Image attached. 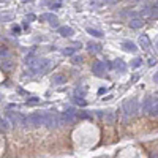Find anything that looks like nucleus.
Listing matches in <instances>:
<instances>
[{
	"label": "nucleus",
	"instance_id": "obj_1",
	"mask_svg": "<svg viewBox=\"0 0 158 158\" xmlns=\"http://www.w3.org/2000/svg\"><path fill=\"white\" fill-rule=\"evenodd\" d=\"M27 63H29V74H40L48 68L49 60L48 59H33V60H27Z\"/></svg>",
	"mask_w": 158,
	"mask_h": 158
},
{
	"label": "nucleus",
	"instance_id": "obj_2",
	"mask_svg": "<svg viewBox=\"0 0 158 158\" xmlns=\"http://www.w3.org/2000/svg\"><path fill=\"white\" fill-rule=\"evenodd\" d=\"M122 111H123V122H128L130 118L136 114V111H138V100L136 98L127 100L122 104Z\"/></svg>",
	"mask_w": 158,
	"mask_h": 158
},
{
	"label": "nucleus",
	"instance_id": "obj_3",
	"mask_svg": "<svg viewBox=\"0 0 158 158\" xmlns=\"http://www.w3.org/2000/svg\"><path fill=\"white\" fill-rule=\"evenodd\" d=\"M6 118L10 120V123H13V125H24V127H27V117L19 114V112L6 111Z\"/></svg>",
	"mask_w": 158,
	"mask_h": 158
},
{
	"label": "nucleus",
	"instance_id": "obj_4",
	"mask_svg": "<svg viewBox=\"0 0 158 158\" xmlns=\"http://www.w3.org/2000/svg\"><path fill=\"white\" fill-rule=\"evenodd\" d=\"M44 125V114L41 112H35V114H30L27 117V127H41Z\"/></svg>",
	"mask_w": 158,
	"mask_h": 158
},
{
	"label": "nucleus",
	"instance_id": "obj_5",
	"mask_svg": "<svg viewBox=\"0 0 158 158\" xmlns=\"http://www.w3.org/2000/svg\"><path fill=\"white\" fill-rule=\"evenodd\" d=\"M60 114H44V127L48 128H57L60 127Z\"/></svg>",
	"mask_w": 158,
	"mask_h": 158
},
{
	"label": "nucleus",
	"instance_id": "obj_6",
	"mask_svg": "<svg viewBox=\"0 0 158 158\" xmlns=\"http://www.w3.org/2000/svg\"><path fill=\"white\" fill-rule=\"evenodd\" d=\"M155 101H156V100H155L153 97L144 98V101H142V104H141V112H142V114H149V111H150V108L153 106Z\"/></svg>",
	"mask_w": 158,
	"mask_h": 158
},
{
	"label": "nucleus",
	"instance_id": "obj_7",
	"mask_svg": "<svg viewBox=\"0 0 158 158\" xmlns=\"http://www.w3.org/2000/svg\"><path fill=\"white\" fill-rule=\"evenodd\" d=\"M92 71H94L97 76H103L104 73H106V65H104V62H95L94 67H92Z\"/></svg>",
	"mask_w": 158,
	"mask_h": 158
},
{
	"label": "nucleus",
	"instance_id": "obj_8",
	"mask_svg": "<svg viewBox=\"0 0 158 158\" xmlns=\"http://www.w3.org/2000/svg\"><path fill=\"white\" fill-rule=\"evenodd\" d=\"M112 68H115L117 73H125V71H127V63H125L122 59H117V60H114V63H112Z\"/></svg>",
	"mask_w": 158,
	"mask_h": 158
},
{
	"label": "nucleus",
	"instance_id": "obj_9",
	"mask_svg": "<svg viewBox=\"0 0 158 158\" xmlns=\"http://www.w3.org/2000/svg\"><path fill=\"white\" fill-rule=\"evenodd\" d=\"M40 19H41V21H49L52 27H57V16L52 15V13H46V15H43Z\"/></svg>",
	"mask_w": 158,
	"mask_h": 158
},
{
	"label": "nucleus",
	"instance_id": "obj_10",
	"mask_svg": "<svg viewBox=\"0 0 158 158\" xmlns=\"http://www.w3.org/2000/svg\"><path fill=\"white\" fill-rule=\"evenodd\" d=\"M122 48H123V51L131 52V54H136V52H138V46L135 43H131V41H123L122 43Z\"/></svg>",
	"mask_w": 158,
	"mask_h": 158
},
{
	"label": "nucleus",
	"instance_id": "obj_11",
	"mask_svg": "<svg viewBox=\"0 0 158 158\" xmlns=\"http://www.w3.org/2000/svg\"><path fill=\"white\" fill-rule=\"evenodd\" d=\"M139 46H141L144 51L150 49V40H149L147 35H141V36H139Z\"/></svg>",
	"mask_w": 158,
	"mask_h": 158
},
{
	"label": "nucleus",
	"instance_id": "obj_12",
	"mask_svg": "<svg viewBox=\"0 0 158 158\" xmlns=\"http://www.w3.org/2000/svg\"><path fill=\"white\" fill-rule=\"evenodd\" d=\"M128 25H130L131 29H141L142 25H144V19H141V18H133V19H130Z\"/></svg>",
	"mask_w": 158,
	"mask_h": 158
},
{
	"label": "nucleus",
	"instance_id": "obj_13",
	"mask_svg": "<svg viewBox=\"0 0 158 158\" xmlns=\"http://www.w3.org/2000/svg\"><path fill=\"white\" fill-rule=\"evenodd\" d=\"M67 82V77H65L63 74H56L54 77H52V84L54 85H62Z\"/></svg>",
	"mask_w": 158,
	"mask_h": 158
},
{
	"label": "nucleus",
	"instance_id": "obj_14",
	"mask_svg": "<svg viewBox=\"0 0 158 158\" xmlns=\"http://www.w3.org/2000/svg\"><path fill=\"white\" fill-rule=\"evenodd\" d=\"M57 30H59V33H60L62 36H71V35L74 33L73 29H71V27H67V25H65V27H59Z\"/></svg>",
	"mask_w": 158,
	"mask_h": 158
},
{
	"label": "nucleus",
	"instance_id": "obj_15",
	"mask_svg": "<svg viewBox=\"0 0 158 158\" xmlns=\"http://www.w3.org/2000/svg\"><path fill=\"white\" fill-rule=\"evenodd\" d=\"M87 33L92 35V36H95V38H101L103 36V32L98 30V29H92V27H87Z\"/></svg>",
	"mask_w": 158,
	"mask_h": 158
},
{
	"label": "nucleus",
	"instance_id": "obj_16",
	"mask_svg": "<svg viewBox=\"0 0 158 158\" xmlns=\"http://www.w3.org/2000/svg\"><path fill=\"white\" fill-rule=\"evenodd\" d=\"M104 120H106L108 123H114V120H115V114H114V111H108L106 114H104Z\"/></svg>",
	"mask_w": 158,
	"mask_h": 158
},
{
	"label": "nucleus",
	"instance_id": "obj_17",
	"mask_svg": "<svg viewBox=\"0 0 158 158\" xmlns=\"http://www.w3.org/2000/svg\"><path fill=\"white\" fill-rule=\"evenodd\" d=\"M87 49H89L90 52H100V51H101V46L90 41V43H87Z\"/></svg>",
	"mask_w": 158,
	"mask_h": 158
},
{
	"label": "nucleus",
	"instance_id": "obj_18",
	"mask_svg": "<svg viewBox=\"0 0 158 158\" xmlns=\"http://www.w3.org/2000/svg\"><path fill=\"white\" fill-rule=\"evenodd\" d=\"M149 115H152V117H158V100L153 103V106L150 108V111H149Z\"/></svg>",
	"mask_w": 158,
	"mask_h": 158
},
{
	"label": "nucleus",
	"instance_id": "obj_19",
	"mask_svg": "<svg viewBox=\"0 0 158 158\" xmlns=\"http://www.w3.org/2000/svg\"><path fill=\"white\" fill-rule=\"evenodd\" d=\"M62 52H63L65 56H74V52H76V48H65V49H63Z\"/></svg>",
	"mask_w": 158,
	"mask_h": 158
},
{
	"label": "nucleus",
	"instance_id": "obj_20",
	"mask_svg": "<svg viewBox=\"0 0 158 158\" xmlns=\"http://www.w3.org/2000/svg\"><path fill=\"white\" fill-rule=\"evenodd\" d=\"M74 103L76 104H79V106H85V100H82V97H76V100H74Z\"/></svg>",
	"mask_w": 158,
	"mask_h": 158
},
{
	"label": "nucleus",
	"instance_id": "obj_21",
	"mask_svg": "<svg viewBox=\"0 0 158 158\" xmlns=\"http://www.w3.org/2000/svg\"><path fill=\"white\" fill-rule=\"evenodd\" d=\"M141 63H142V59H135L133 62H131V67L138 68V67H141Z\"/></svg>",
	"mask_w": 158,
	"mask_h": 158
},
{
	"label": "nucleus",
	"instance_id": "obj_22",
	"mask_svg": "<svg viewBox=\"0 0 158 158\" xmlns=\"http://www.w3.org/2000/svg\"><path fill=\"white\" fill-rule=\"evenodd\" d=\"M71 62H73L74 65H77V63L81 65V63H82V57H81V56H73V60H71Z\"/></svg>",
	"mask_w": 158,
	"mask_h": 158
},
{
	"label": "nucleus",
	"instance_id": "obj_23",
	"mask_svg": "<svg viewBox=\"0 0 158 158\" xmlns=\"http://www.w3.org/2000/svg\"><path fill=\"white\" fill-rule=\"evenodd\" d=\"M152 10H153L152 11V18H158V0H156V3H155V6Z\"/></svg>",
	"mask_w": 158,
	"mask_h": 158
},
{
	"label": "nucleus",
	"instance_id": "obj_24",
	"mask_svg": "<svg viewBox=\"0 0 158 158\" xmlns=\"http://www.w3.org/2000/svg\"><path fill=\"white\" fill-rule=\"evenodd\" d=\"M8 128V125H6V122L3 120L2 117H0V130H6Z\"/></svg>",
	"mask_w": 158,
	"mask_h": 158
},
{
	"label": "nucleus",
	"instance_id": "obj_25",
	"mask_svg": "<svg viewBox=\"0 0 158 158\" xmlns=\"http://www.w3.org/2000/svg\"><path fill=\"white\" fill-rule=\"evenodd\" d=\"M106 90H108V89H103V87H101V89L98 90V94H100V95H103V94H106Z\"/></svg>",
	"mask_w": 158,
	"mask_h": 158
},
{
	"label": "nucleus",
	"instance_id": "obj_26",
	"mask_svg": "<svg viewBox=\"0 0 158 158\" xmlns=\"http://www.w3.org/2000/svg\"><path fill=\"white\" fill-rule=\"evenodd\" d=\"M118 0H106V3H117Z\"/></svg>",
	"mask_w": 158,
	"mask_h": 158
},
{
	"label": "nucleus",
	"instance_id": "obj_27",
	"mask_svg": "<svg viewBox=\"0 0 158 158\" xmlns=\"http://www.w3.org/2000/svg\"><path fill=\"white\" fill-rule=\"evenodd\" d=\"M153 81H155V82H158V73H155V74H153Z\"/></svg>",
	"mask_w": 158,
	"mask_h": 158
},
{
	"label": "nucleus",
	"instance_id": "obj_28",
	"mask_svg": "<svg viewBox=\"0 0 158 158\" xmlns=\"http://www.w3.org/2000/svg\"><path fill=\"white\" fill-rule=\"evenodd\" d=\"M155 63V59H149V65H153Z\"/></svg>",
	"mask_w": 158,
	"mask_h": 158
},
{
	"label": "nucleus",
	"instance_id": "obj_29",
	"mask_svg": "<svg viewBox=\"0 0 158 158\" xmlns=\"http://www.w3.org/2000/svg\"><path fill=\"white\" fill-rule=\"evenodd\" d=\"M24 2H27V0H24Z\"/></svg>",
	"mask_w": 158,
	"mask_h": 158
}]
</instances>
